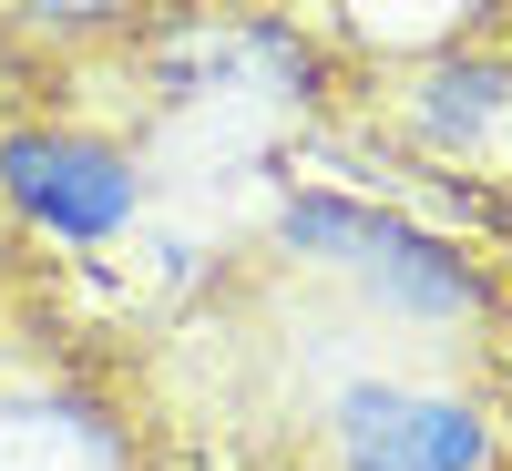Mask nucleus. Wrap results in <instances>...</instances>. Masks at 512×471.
Here are the masks:
<instances>
[{
  "label": "nucleus",
  "instance_id": "obj_1",
  "mask_svg": "<svg viewBox=\"0 0 512 471\" xmlns=\"http://www.w3.org/2000/svg\"><path fill=\"white\" fill-rule=\"evenodd\" d=\"M338 431H349V471H482V420L451 400L359 390L338 410Z\"/></svg>",
  "mask_w": 512,
  "mask_h": 471
},
{
  "label": "nucleus",
  "instance_id": "obj_3",
  "mask_svg": "<svg viewBox=\"0 0 512 471\" xmlns=\"http://www.w3.org/2000/svg\"><path fill=\"white\" fill-rule=\"evenodd\" d=\"M287 236H297V246H349V267L379 277V287H400L410 308H472V277H461V256H431L420 236L369 226V216H349V205H297Z\"/></svg>",
  "mask_w": 512,
  "mask_h": 471
},
{
  "label": "nucleus",
  "instance_id": "obj_4",
  "mask_svg": "<svg viewBox=\"0 0 512 471\" xmlns=\"http://www.w3.org/2000/svg\"><path fill=\"white\" fill-rule=\"evenodd\" d=\"M0 471H123V451L82 410H11L0 420Z\"/></svg>",
  "mask_w": 512,
  "mask_h": 471
},
{
  "label": "nucleus",
  "instance_id": "obj_2",
  "mask_svg": "<svg viewBox=\"0 0 512 471\" xmlns=\"http://www.w3.org/2000/svg\"><path fill=\"white\" fill-rule=\"evenodd\" d=\"M0 175H11V195L41 226H62V236H113L134 216V175H123L113 154H93V144H62V134H21L0 154Z\"/></svg>",
  "mask_w": 512,
  "mask_h": 471
},
{
  "label": "nucleus",
  "instance_id": "obj_5",
  "mask_svg": "<svg viewBox=\"0 0 512 471\" xmlns=\"http://www.w3.org/2000/svg\"><path fill=\"white\" fill-rule=\"evenodd\" d=\"M31 11H62V21H82V11H103V0H31Z\"/></svg>",
  "mask_w": 512,
  "mask_h": 471
}]
</instances>
